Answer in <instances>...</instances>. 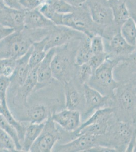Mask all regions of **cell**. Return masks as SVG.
Instances as JSON below:
<instances>
[{
  "label": "cell",
  "mask_w": 136,
  "mask_h": 152,
  "mask_svg": "<svg viewBox=\"0 0 136 152\" xmlns=\"http://www.w3.org/2000/svg\"><path fill=\"white\" fill-rule=\"evenodd\" d=\"M81 40H74L55 48L51 62L52 76L63 84L75 78V56Z\"/></svg>",
  "instance_id": "obj_1"
},
{
  "label": "cell",
  "mask_w": 136,
  "mask_h": 152,
  "mask_svg": "<svg viewBox=\"0 0 136 152\" xmlns=\"http://www.w3.org/2000/svg\"><path fill=\"white\" fill-rule=\"evenodd\" d=\"M135 132L133 123L116 119L105 134L98 137L99 145L114 149L116 152H126Z\"/></svg>",
  "instance_id": "obj_2"
},
{
  "label": "cell",
  "mask_w": 136,
  "mask_h": 152,
  "mask_svg": "<svg viewBox=\"0 0 136 152\" xmlns=\"http://www.w3.org/2000/svg\"><path fill=\"white\" fill-rule=\"evenodd\" d=\"M122 59L108 56L103 64L93 72L87 85L105 96L114 97L120 83L114 76V69Z\"/></svg>",
  "instance_id": "obj_3"
},
{
  "label": "cell",
  "mask_w": 136,
  "mask_h": 152,
  "mask_svg": "<svg viewBox=\"0 0 136 152\" xmlns=\"http://www.w3.org/2000/svg\"><path fill=\"white\" fill-rule=\"evenodd\" d=\"M113 108L117 120L133 123L136 116V94L131 82L120 83L115 92Z\"/></svg>",
  "instance_id": "obj_4"
},
{
  "label": "cell",
  "mask_w": 136,
  "mask_h": 152,
  "mask_svg": "<svg viewBox=\"0 0 136 152\" xmlns=\"http://www.w3.org/2000/svg\"><path fill=\"white\" fill-rule=\"evenodd\" d=\"M34 42L29 30L14 31L0 42V59L19 58L29 51Z\"/></svg>",
  "instance_id": "obj_5"
},
{
  "label": "cell",
  "mask_w": 136,
  "mask_h": 152,
  "mask_svg": "<svg viewBox=\"0 0 136 152\" xmlns=\"http://www.w3.org/2000/svg\"><path fill=\"white\" fill-rule=\"evenodd\" d=\"M62 26L82 33L90 38L96 35L102 36L104 31L91 19L86 4L80 7H75L72 13L62 15Z\"/></svg>",
  "instance_id": "obj_6"
},
{
  "label": "cell",
  "mask_w": 136,
  "mask_h": 152,
  "mask_svg": "<svg viewBox=\"0 0 136 152\" xmlns=\"http://www.w3.org/2000/svg\"><path fill=\"white\" fill-rule=\"evenodd\" d=\"M85 108L81 113L82 122L88 119L95 111L105 107H113L114 97L105 96L87 84L83 85Z\"/></svg>",
  "instance_id": "obj_7"
},
{
  "label": "cell",
  "mask_w": 136,
  "mask_h": 152,
  "mask_svg": "<svg viewBox=\"0 0 136 152\" xmlns=\"http://www.w3.org/2000/svg\"><path fill=\"white\" fill-rule=\"evenodd\" d=\"M51 114L45 121L40 135L32 146L29 152H52L57 142L62 138V135L57 128L56 123L52 119Z\"/></svg>",
  "instance_id": "obj_8"
},
{
  "label": "cell",
  "mask_w": 136,
  "mask_h": 152,
  "mask_svg": "<svg viewBox=\"0 0 136 152\" xmlns=\"http://www.w3.org/2000/svg\"><path fill=\"white\" fill-rule=\"evenodd\" d=\"M45 51L56 48L70 43L74 40H81L86 35L67 26L62 25H54L50 27L46 36Z\"/></svg>",
  "instance_id": "obj_9"
},
{
  "label": "cell",
  "mask_w": 136,
  "mask_h": 152,
  "mask_svg": "<svg viewBox=\"0 0 136 152\" xmlns=\"http://www.w3.org/2000/svg\"><path fill=\"white\" fill-rule=\"evenodd\" d=\"M86 4L91 19L95 24L102 28L104 31L114 25L112 10L108 1L87 0Z\"/></svg>",
  "instance_id": "obj_10"
},
{
  "label": "cell",
  "mask_w": 136,
  "mask_h": 152,
  "mask_svg": "<svg viewBox=\"0 0 136 152\" xmlns=\"http://www.w3.org/2000/svg\"><path fill=\"white\" fill-rule=\"evenodd\" d=\"M65 109L77 110L82 113L85 108V99L83 86L75 79L64 83Z\"/></svg>",
  "instance_id": "obj_11"
},
{
  "label": "cell",
  "mask_w": 136,
  "mask_h": 152,
  "mask_svg": "<svg viewBox=\"0 0 136 152\" xmlns=\"http://www.w3.org/2000/svg\"><path fill=\"white\" fill-rule=\"evenodd\" d=\"M98 137L89 134L80 135L66 142L54 146L52 151L57 152H87L98 145Z\"/></svg>",
  "instance_id": "obj_12"
},
{
  "label": "cell",
  "mask_w": 136,
  "mask_h": 152,
  "mask_svg": "<svg viewBox=\"0 0 136 152\" xmlns=\"http://www.w3.org/2000/svg\"><path fill=\"white\" fill-rule=\"evenodd\" d=\"M105 52L111 58L124 59L136 49L129 45L121 35L120 31L116 33L109 39H104Z\"/></svg>",
  "instance_id": "obj_13"
},
{
  "label": "cell",
  "mask_w": 136,
  "mask_h": 152,
  "mask_svg": "<svg viewBox=\"0 0 136 152\" xmlns=\"http://www.w3.org/2000/svg\"><path fill=\"white\" fill-rule=\"evenodd\" d=\"M52 119L65 132H73L79 128L82 123L80 111L65 109L51 114Z\"/></svg>",
  "instance_id": "obj_14"
},
{
  "label": "cell",
  "mask_w": 136,
  "mask_h": 152,
  "mask_svg": "<svg viewBox=\"0 0 136 152\" xmlns=\"http://www.w3.org/2000/svg\"><path fill=\"white\" fill-rule=\"evenodd\" d=\"M26 10L12 9L7 6L0 8V23L15 31L24 29Z\"/></svg>",
  "instance_id": "obj_15"
},
{
  "label": "cell",
  "mask_w": 136,
  "mask_h": 152,
  "mask_svg": "<svg viewBox=\"0 0 136 152\" xmlns=\"http://www.w3.org/2000/svg\"><path fill=\"white\" fill-rule=\"evenodd\" d=\"M135 74H136V48L122 59L114 69L115 79L119 83L128 82Z\"/></svg>",
  "instance_id": "obj_16"
},
{
  "label": "cell",
  "mask_w": 136,
  "mask_h": 152,
  "mask_svg": "<svg viewBox=\"0 0 136 152\" xmlns=\"http://www.w3.org/2000/svg\"><path fill=\"white\" fill-rule=\"evenodd\" d=\"M54 23L44 16L39 9L26 10L24 18V28L37 29L46 28L54 26Z\"/></svg>",
  "instance_id": "obj_17"
},
{
  "label": "cell",
  "mask_w": 136,
  "mask_h": 152,
  "mask_svg": "<svg viewBox=\"0 0 136 152\" xmlns=\"http://www.w3.org/2000/svg\"><path fill=\"white\" fill-rule=\"evenodd\" d=\"M31 51L32 47L25 55L16 59L15 69L10 79L11 84H16L18 87L23 85L31 70L29 64Z\"/></svg>",
  "instance_id": "obj_18"
},
{
  "label": "cell",
  "mask_w": 136,
  "mask_h": 152,
  "mask_svg": "<svg viewBox=\"0 0 136 152\" xmlns=\"http://www.w3.org/2000/svg\"><path fill=\"white\" fill-rule=\"evenodd\" d=\"M31 69L28 77L23 85L18 87L16 99V103L22 104L26 105L27 99L31 92L38 84L37 67Z\"/></svg>",
  "instance_id": "obj_19"
},
{
  "label": "cell",
  "mask_w": 136,
  "mask_h": 152,
  "mask_svg": "<svg viewBox=\"0 0 136 152\" xmlns=\"http://www.w3.org/2000/svg\"><path fill=\"white\" fill-rule=\"evenodd\" d=\"M108 3L112 10L114 24L117 28H121L131 18V13L126 5V0H110Z\"/></svg>",
  "instance_id": "obj_20"
},
{
  "label": "cell",
  "mask_w": 136,
  "mask_h": 152,
  "mask_svg": "<svg viewBox=\"0 0 136 152\" xmlns=\"http://www.w3.org/2000/svg\"><path fill=\"white\" fill-rule=\"evenodd\" d=\"M55 48L51 49L47 52L46 55L37 67L38 83L46 84L49 83L53 78L52 73L51 62Z\"/></svg>",
  "instance_id": "obj_21"
},
{
  "label": "cell",
  "mask_w": 136,
  "mask_h": 152,
  "mask_svg": "<svg viewBox=\"0 0 136 152\" xmlns=\"http://www.w3.org/2000/svg\"><path fill=\"white\" fill-rule=\"evenodd\" d=\"M44 124L45 122L41 123H29L26 126L21 142L23 152H29L32 146L40 135Z\"/></svg>",
  "instance_id": "obj_22"
},
{
  "label": "cell",
  "mask_w": 136,
  "mask_h": 152,
  "mask_svg": "<svg viewBox=\"0 0 136 152\" xmlns=\"http://www.w3.org/2000/svg\"><path fill=\"white\" fill-rule=\"evenodd\" d=\"M46 40V37H45L41 40L33 43L29 61L31 69L37 66L45 58L47 54L45 51Z\"/></svg>",
  "instance_id": "obj_23"
},
{
  "label": "cell",
  "mask_w": 136,
  "mask_h": 152,
  "mask_svg": "<svg viewBox=\"0 0 136 152\" xmlns=\"http://www.w3.org/2000/svg\"><path fill=\"white\" fill-rule=\"evenodd\" d=\"M90 38L86 37L80 42L75 56V64L79 66L86 64L93 55L90 44Z\"/></svg>",
  "instance_id": "obj_24"
},
{
  "label": "cell",
  "mask_w": 136,
  "mask_h": 152,
  "mask_svg": "<svg viewBox=\"0 0 136 152\" xmlns=\"http://www.w3.org/2000/svg\"><path fill=\"white\" fill-rule=\"evenodd\" d=\"M50 114L46 105L41 104L35 105L28 110V121L32 123H43Z\"/></svg>",
  "instance_id": "obj_25"
},
{
  "label": "cell",
  "mask_w": 136,
  "mask_h": 152,
  "mask_svg": "<svg viewBox=\"0 0 136 152\" xmlns=\"http://www.w3.org/2000/svg\"><path fill=\"white\" fill-rule=\"evenodd\" d=\"M0 113L4 116V117L7 120L9 123L12 125L17 131L21 144V142L24 138V132L27 126L23 124L15 119V118L13 117L11 113V112L9 109L7 105V101L0 103Z\"/></svg>",
  "instance_id": "obj_26"
},
{
  "label": "cell",
  "mask_w": 136,
  "mask_h": 152,
  "mask_svg": "<svg viewBox=\"0 0 136 152\" xmlns=\"http://www.w3.org/2000/svg\"><path fill=\"white\" fill-rule=\"evenodd\" d=\"M120 33L129 45L136 47V25L131 16L121 26Z\"/></svg>",
  "instance_id": "obj_27"
},
{
  "label": "cell",
  "mask_w": 136,
  "mask_h": 152,
  "mask_svg": "<svg viewBox=\"0 0 136 152\" xmlns=\"http://www.w3.org/2000/svg\"><path fill=\"white\" fill-rule=\"evenodd\" d=\"M0 128L8 133L15 144L16 148L18 152L22 151V145L18 135L15 129L12 125L9 123L5 118L0 113Z\"/></svg>",
  "instance_id": "obj_28"
},
{
  "label": "cell",
  "mask_w": 136,
  "mask_h": 152,
  "mask_svg": "<svg viewBox=\"0 0 136 152\" xmlns=\"http://www.w3.org/2000/svg\"><path fill=\"white\" fill-rule=\"evenodd\" d=\"M93 73V71L88 63L76 66L74 79L80 85L87 84Z\"/></svg>",
  "instance_id": "obj_29"
},
{
  "label": "cell",
  "mask_w": 136,
  "mask_h": 152,
  "mask_svg": "<svg viewBox=\"0 0 136 152\" xmlns=\"http://www.w3.org/2000/svg\"><path fill=\"white\" fill-rule=\"evenodd\" d=\"M39 10L47 19L50 20L55 25H62V14L55 12L51 4L45 3L41 6Z\"/></svg>",
  "instance_id": "obj_30"
},
{
  "label": "cell",
  "mask_w": 136,
  "mask_h": 152,
  "mask_svg": "<svg viewBox=\"0 0 136 152\" xmlns=\"http://www.w3.org/2000/svg\"><path fill=\"white\" fill-rule=\"evenodd\" d=\"M0 152H18L10 136L0 128Z\"/></svg>",
  "instance_id": "obj_31"
},
{
  "label": "cell",
  "mask_w": 136,
  "mask_h": 152,
  "mask_svg": "<svg viewBox=\"0 0 136 152\" xmlns=\"http://www.w3.org/2000/svg\"><path fill=\"white\" fill-rule=\"evenodd\" d=\"M16 59L13 58L0 59V74L10 78L14 73Z\"/></svg>",
  "instance_id": "obj_32"
},
{
  "label": "cell",
  "mask_w": 136,
  "mask_h": 152,
  "mask_svg": "<svg viewBox=\"0 0 136 152\" xmlns=\"http://www.w3.org/2000/svg\"><path fill=\"white\" fill-rule=\"evenodd\" d=\"M50 4L55 12L62 15L72 13L75 8V7H74L65 0H57Z\"/></svg>",
  "instance_id": "obj_33"
},
{
  "label": "cell",
  "mask_w": 136,
  "mask_h": 152,
  "mask_svg": "<svg viewBox=\"0 0 136 152\" xmlns=\"http://www.w3.org/2000/svg\"><path fill=\"white\" fill-rule=\"evenodd\" d=\"M90 44L93 54L102 53L105 52L104 40L101 35H95L90 38Z\"/></svg>",
  "instance_id": "obj_34"
},
{
  "label": "cell",
  "mask_w": 136,
  "mask_h": 152,
  "mask_svg": "<svg viewBox=\"0 0 136 152\" xmlns=\"http://www.w3.org/2000/svg\"><path fill=\"white\" fill-rule=\"evenodd\" d=\"M107 57L108 55L106 52L102 53L93 54L87 63L90 66L94 72L100 66L103 64Z\"/></svg>",
  "instance_id": "obj_35"
},
{
  "label": "cell",
  "mask_w": 136,
  "mask_h": 152,
  "mask_svg": "<svg viewBox=\"0 0 136 152\" xmlns=\"http://www.w3.org/2000/svg\"><path fill=\"white\" fill-rule=\"evenodd\" d=\"M10 84V78L0 76V103L7 101V90Z\"/></svg>",
  "instance_id": "obj_36"
},
{
  "label": "cell",
  "mask_w": 136,
  "mask_h": 152,
  "mask_svg": "<svg viewBox=\"0 0 136 152\" xmlns=\"http://www.w3.org/2000/svg\"><path fill=\"white\" fill-rule=\"evenodd\" d=\"M19 4L24 10L39 9L42 4L40 0H19Z\"/></svg>",
  "instance_id": "obj_37"
},
{
  "label": "cell",
  "mask_w": 136,
  "mask_h": 152,
  "mask_svg": "<svg viewBox=\"0 0 136 152\" xmlns=\"http://www.w3.org/2000/svg\"><path fill=\"white\" fill-rule=\"evenodd\" d=\"M14 31H15L14 29L4 26L3 24L0 23V42Z\"/></svg>",
  "instance_id": "obj_38"
},
{
  "label": "cell",
  "mask_w": 136,
  "mask_h": 152,
  "mask_svg": "<svg viewBox=\"0 0 136 152\" xmlns=\"http://www.w3.org/2000/svg\"><path fill=\"white\" fill-rule=\"evenodd\" d=\"M6 6L10 8L18 10H24L19 4V0H3Z\"/></svg>",
  "instance_id": "obj_39"
},
{
  "label": "cell",
  "mask_w": 136,
  "mask_h": 152,
  "mask_svg": "<svg viewBox=\"0 0 136 152\" xmlns=\"http://www.w3.org/2000/svg\"><path fill=\"white\" fill-rule=\"evenodd\" d=\"M117 152L114 149L102 145H96L90 149L87 152Z\"/></svg>",
  "instance_id": "obj_40"
},
{
  "label": "cell",
  "mask_w": 136,
  "mask_h": 152,
  "mask_svg": "<svg viewBox=\"0 0 136 152\" xmlns=\"http://www.w3.org/2000/svg\"><path fill=\"white\" fill-rule=\"evenodd\" d=\"M74 7H78L84 5L87 0H65Z\"/></svg>",
  "instance_id": "obj_41"
},
{
  "label": "cell",
  "mask_w": 136,
  "mask_h": 152,
  "mask_svg": "<svg viewBox=\"0 0 136 152\" xmlns=\"http://www.w3.org/2000/svg\"><path fill=\"white\" fill-rule=\"evenodd\" d=\"M128 81L131 82V84L133 85V88L134 89L135 91L136 94V74L133 75Z\"/></svg>",
  "instance_id": "obj_42"
},
{
  "label": "cell",
  "mask_w": 136,
  "mask_h": 152,
  "mask_svg": "<svg viewBox=\"0 0 136 152\" xmlns=\"http://www.w3.org/2000/svg\"><path fill=\"white\" fill-rule=\"evenodd\" d=\"M131 18H132L134 20L135 23L136 25V12H131Z\"/></svg>",
  "instance_id": "obj_43"
},
{
  "label": "cell",
  "mask_w": 136,
  "mask_h": 152,
  "mask_svg": "<svg viewBox=\"0 0 136 152\" xmlns=\"http://www.w3.org/2000/svg\"><path fill=\"white\" fill-rule=\"evenodd\" d=\"M5 6H6L4 3L3 0H0V8H3V7H5Z\"/></svg>",
  "instance_id": "obj_44"
},
{
  "label": "cell",
  "mask_w": 136,
  "mask_h": 152,
  "mask_svg": "<svg viewBox=\"0 0 136 152\" xmlns=\"http://www.w3.org/2000/svg\"><path fill=\"white\" fill-rule=\"evenodd\" d=\"M133 125H134V126H135V128H136V117H135V118L134 120V121H133Z\"/></svg>",
  "instance_id": "obj_45"
},
{
  "label": "cell",
  "mask_w": 136,
  "mask_h": 152,
  "mask_svg": "<svg viewBox=\"0 0 136 152\" xmlns=\"http://www.w3.org/2000/svg\"><path fill=\"white\" fill-rule=\"evenodd\" d=\"M55 1H57V0H48L47 3H53V2Z\"/></svg>",
  "instance_id": "obj_46"
},
{
  "label": "cell",
  "mask_w": 136,
  "mask_h": 152,
  "mask_svg": "<svg viewBox=\"0 0 136 152\" xmlns=\"http://www.w3.org/2000/svg\"><path fill=\"white\" fill-rule=\"evenodd\" d=\"M105 1H110V0H105Z\"/></svg>",
  "instance_id": "obj_47"
}]
</instances>
